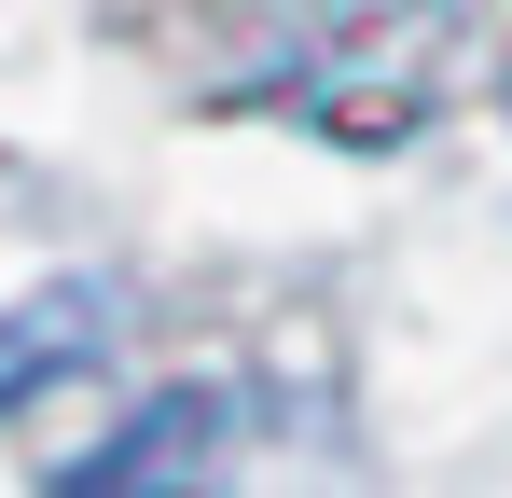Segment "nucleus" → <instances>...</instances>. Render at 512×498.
<instances>
[{
	"label": "nucleus",
	"mask_w": 512,
	"mask_h": 498,
	"mask_svg": "<svg viewBox=\"0 0 512 498\" xmlns=\"http://www.w3.org/2000/svg\"><path fill=\"white\" fill-rule=\"evenodd\" d=\"M97 291H28L14 319H0V402L14 388H42V374H70V360H97Z\"/></svg>",
	"instance_id": "1"
},
{
	"label": "nucleus",
	"mask_w": 512,
	"mask_h": 498,
	"mask_svg": "<svg viewBox=\"0 0 512 498\" xmlns=\"http://www.w3.org/2000/svg\"><path fill=\"white\" fill-rule=\"evenodd\" d=\"M208 429H222V402H208V388H180V402H153L111 457H84L70 485L97 498V485H153V471H208Z\"/></svg>",
	"instance_id": "2"
}]
</instances>
